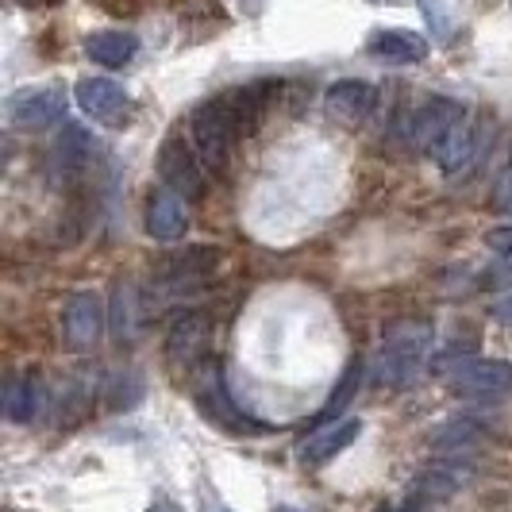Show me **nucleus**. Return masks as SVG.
I'll return each mask as SVG.
<instances>
[{
    "instance_id": "obj_1",
    "label": "nucleus",
    "mask_w": 512,
    "mask_h": 512,
    "mask_svg": "<svg viewBox=\"0 0 512 512\" xmlns=\"http://www.w3.org/2000/svg\"><path fill=\"white\" fill-rule=\"evenodd\" d=\"M432 343H436V328L432 320L424 316H401V320H389V328L382 335V347L374 355V370L370 378L382 385V389H401L409 385L432 355Z\"/></svg>"
},
{
    "instance_id": "obj_2",
    "label": "nucleus",
    "mask_w": 512,
    "mask_h": 512,
    "mask_svg": "<svg viewBox=\"0 0 512 512\" xmlns=\"http://www.w3.org/2000/svg\"><path fill=\"white\" fill-rule=\"evenodd\" d=\"M239 135L243 131L235 124V116H231L224 97H212V101L197 104L193 116H189V143L197 147V154H201V162H205L208 170H224L228 166L231 147H235Z\"/></svg>"
},
{
    "instance_id": "obj_3",
    "label": "nucleus",
    "mask_w": 512,
    "mask_h": 512,
    "mask_svg": "<svg viewBox=\"0 0 512 512\" xmlns=\"http://www.w3.org/2000/svg\"><path fill=\"white\" fill-rule=\"evenodd\" d=\"M74 104L101 128H128L135 116L131 93L112 77H81L74 85Z\"/></svg>"
},
{
    "instance_id": "obj_4",
    "label": "nucleus",
    "mask_w": 512,
    "mask_h": 512,
    "mask_svg": "<svg viewBox=\"0 0 512 512\" xmlns=\"http://www.w3.org/2000/svg\"><path fill=\"white\" fill-rule=\"evenodd\" d=\"M158 178L170 193H178L181 201H201L208 189L205 162H201L197 147L181 135H166V143L158 151Z\"/></svg>"
},
{
    "instance_id": "obj_5",
    "label": "nucleus",
    "mask_w": 512,
    "mask_h": 512,
    "mask_svg": "<svg viewBox=\"0 0 512 512\" xmlns=\"http://www.w3.org/2000/svg\"><path fill=\"white\" fill-rule=\"evenodd\" d=\"M466 112H470V108L459 101H451V97H428V101H420L409 116H405V143H409L412 151L432 154L439 147V139L455 128Z\"/></svg>"
},
{
    "instance_id": "obj_6",
    "label": "nucleus",
    "mask_w": 512,
    "mask_h": 512,
    "mask_svg": "<svg viewBox=\"0 0 512 512\" xmlns=\"http://www.w3.org/2000/svg\"><path fill=\"white\" fill-rule=\"evenodd\" d=\"M4 112H8V124L20 131H43L62 120L66 112V93L54 89V85H31V89H20L4 101Z\"/></svg>"
},
{
    "instance_id": "obj_7",
    "label": "nucleus",
    "mask_w": 512,
    "mask_h": 512,
    "mask_svg": "<svg viewBox=\"0 0 512 512\" xmlns=\"http://www.w3.org/2000/svg\"><path fill=\"white\" fill-rule=\"evenodd\" d=\"M455 393L470 401H497L512 393V362L505 359H470L455 370Z\"/></svg>"
},
{
    "instance_id": "obj_8",
    "label": "nucleus",
    "mask_w": 512,
    "mask_h": 512,
    "mask_svg": "<svg viewBox=\"0 0 512 512\" xmlns=\"http://www.w3.org/2000/svg\"><path fill=\"white\" fill-rule=\"evenodd\" d=\"M224 262V251L220 247H208V243H189L185 251H174V255L158 258L154 262V278L166 285H197L205 282L208 274H216V266Z\"/></svg>"
},
{
    "instance_id": "obj_9",
    "label": "nucleus",
    "mask_w": 512,
    "mask_h": 512,
    "mask_svg": "<svg viewBox=\"0 0 512 512\" xmlns=\"http://www.w3.org/2000/svg\"><path fill=\"white\" fill-rule=\"evenodd\" d=\"M486 147V131H482V120L474 112H466L455 128L439 139V147L432 151L436 166L443 174H462L478 162V154Z\"/></svg>"
},
{
    "instance_id": "obj_10",
    "label": "nucleus",
    "mask_w": 512,
    "mask_h": 512,
    "mask_svg": "<svg viewBox=\"0 0 512 512\" xmlns=\"http://www.w3.org/2000/svg\"><path fill=\"white\" fill-rule=\"evenodd\" d=\"M62 335H66V343L77 347V351H85V347H93L97 339L104 335V297L97 289H81L70 297V305H66V316H62Z\"/></svg>"
},
{
    "instance_id": "obj_11",
    "label": "nucleus",
    "mask_w": 512,
    "mask_h": 512,
    "mask_svg": "<svg viewBox=\"0 0 512 512\" xmlns=\"http://www.w3.org/2000/svg\"><path fill=\"white\" fill-rule=\"evenodd\" d=\"M366 54L378 62H389V66H412V62L428 58V39L416 31H405V27H385L366 39Z\"/></svg>"
},
{
    "instance_id": "obj_12",
    "label": "nucleus",
    "mask_w": 512,
    "mask_h": 512,
    "mask_svg": "<svg viewBox=\"0 0 512 512\" xmlns=\"http://www.w3.org/2000/svg\"><path fill=\"white\" fill-rule=\"evenodd\" d=\"M208 339H212L208 312H181L178 320H174V328H170V335H166V355L174 362L193 366L208 351Z\"/></svg>"
},
{
    "instance_id": "obj_13",
    "label": "nucleus",
    "mask_w": 512,
    "mask_h": 512,
    "mask_svg": "<svg viewBox=\"0 0 512 512\" xmlns=\"http://www.w3.org/2000/svg\"><path fill=\"white\" fill-rule=\"evenodd\" d=\"M374 104H378V89L370 81H359V77L332 81L328 93H324V108L332 112L335 120H347V124H359L362 116H370Z\"/></svg>"
},
{
    "instance_id": "obj_14",
    "label": "nucleus",
    "mask_w": 512,
    "mask_h": 512,
    "mask_svg": "<svg viewBox=\"0 0 512 512\" xmlns=\"http://www.w3.org/2000/svg\"><path fill=\"white\" fill-rule=\"evenodd\" d=\"M362 432V420L355 416H343V420H335V424H324L316 436H308L301 443V451H297V459L301 466H324L328 459H335L339 451H347Z\"/></svg>"
},
{
    "instance_id": "obj_15",
    "label": "nucleus",
    "mask_w": 512,
    "mask_h": 512,
    "mask_svg": "<svg viewBox=\"0 0 512 512\" xmlns=\"http://www.w3.org/2000/svg\"><path fill=\"white\" fill-rule=\"evenodd\" d=\"M147 235L158 243H178L189 235V212L178 193L162 189V193L147 197Z\"/></svg>"
},
{
    "instance_id": "obj_16",
    "label": "nucleus",
    "mask_w": 512,
    "mask_h": 512,
    "mask_svg": "<svg viewBox=\"0 0 512 512\" xmlns=\"http://www.w3.org/2000/svg\"><path fill=\"white\" fill-rule=\"evenodd\" d=\"M197 405H201V412H205L212 424H224V428L239 432V436H243V432H258L255 424H247V416L231 405L228 389H224L216 370H208L205 382L197 385Z\"/></svg>"
},
{
    "instance_id": "obj_17",
    "label": "nucleus",
    "mask_w": 512,
    "mask_h": 512,
    "mask_svg": "<svg viewBox=\"0 0 512 512\" xmlns=\"http://www.w3.org/2000/svg\"><path fill=\"white\" fill-rule=\"evenodd\" d=\"M139 51V39L131 35V31H93L89 39H85V54L104 66V70H120V66H128L131 58Z\"/></svg>"
},
{
    "instance_id": "obj_18",
    "label": "nucleus",
    "mask_w": 512,
    "mask_h": 512,
    "mask_svg": "<svg viewBox=\"0 0 512 512\" xmlns=\"http://www.w3.org/2000/svg\"><path fill=\"white\" fill-rule=\"evenodd\" d=\"M462 486H466V466H462L459 459H443V462H436L432 470L416 474L412 493H416V497H424V501H443V497L459 493Z\"/></svg>"
},
{
    "instance_id": "obj_19",
    "label": "nucleus",
    "mask_w": 512,
    "mask_h": 512,
    "mask_svg": "<svg viewBox=\"0 0 512 512\" xmlns=\"http://www.w3.org/2000/svg\"><path fill=\"white\" fill-rule=\"evenodd\" d=\"M39 409H43L39 378H31V374L12 378L8 389H4V416H8L12 424H31V420L39 416Z\"/></svg>"
},
{
    "instance_id": "obj_20",
    "label": "nucleus",
    "mask_w": 512,
    "mask_h": 512,
    "mask_svg": "<svg viewBox=\"0 0 512 512\" xmlns=\"http://www.w3.org/2000/svg\"><path fill=\"white\" fill-rule=\"evenodd\" d=\"M362 374H366V366H362V359L355 355V359L347 362V370H343V378L335 382V393L328 397V405L312 416V424L316 428H324V424H335V420H343V409L359 397V385H362Z\"/></svg>"
},
{
    "instance_id": "obj_21",
    "label": "nucleus",
    "mask_w": 512,
    "mask_h": 512,
    "mask_svg": "<svg viewBox=\"0 0 512 512\" xmlns=\"http://www.w3.org/2000/svg\"><path fill=\"white\" fill-rule=\"evenodd\" d=\"M432 439H436V447H443L447 455H462V451H474V447L486 439V432H482L474 420H451V424L439 428Z\"/></svg>"
},
{
    "instance_id": "obj_22",
    "label": "nucleus",
    "mask_w": 512,
    "mask_h": 512,
    "mask_svg": "<svg viewBox=\"0 0 512 512\" xmlns=\"http://www.w3.org/2000/svg\"><path fill=\"white\" fill-rule=\"evenodd\" d=\"M420 4H424V16H428L432 31H436L439 39H447V35H451V16H447L443 0H420Z\"/></svg>"
},
{
    "instance_id": "obj_23",
    "label": "nucleus",
    "mask_w": 512,
    "mask_h": 512,
    "mask_svg": "<svg viewBox=\"0 0 512 512\" xmlns=\"http://www.w3.org/2000/svg\"><path fill=\"white\" fill-rule=\"evenodd\" d=\"M493 205L512 212V158H509V166L497 174V181H493Z\"/></svg>"
},
{
    "instance_id": "obj_24",
    "label": "nucleus",
    "mask_w": 512,
    "mask_h": 512,
    "mask_svg": "<svg viewBox=\"0 0 512 512\" xmlns=\"http://www.w3.org/2000/svg\"><path fill=\"white\" fill-rule=\"evenodd\" d=\"M486 247L493 255L501 258H512V224H501V228H493L486 235Z\"/></svg>"
},
{
    "instance_id": "obj_25",
    "label": "nucleus",
    "mask_w": 512,
    "mask_h": 512,
    "mask_svg": "<svg viewBox=\"0 0 512 512\" xmlns=\"http://www.w3.org/2000/svg\"><path fill=\"white\" fill-rule=\"evenodd\" d=\"M493 320H501V324H509V328H512V293H509V297H501V301L493 305Z\"/></svg>"
},
{
    "instance_id": "obj_26",
    "label": "nucleus",
    "mask_w": 512,
    "mask_h": 512,
    "mask_svg": "<svg viewBox=\"0 0 512 512\" xmlns=\"http://www.w3.org/2000/svg\"><path fill=\"white\" fill-rule=\"evenodd\" d=\"M151 512H178V505L174 501H158V505H151Z\"/></svg>"
},
{
    "instance_id": "obj_27",
    "label": "nucleus",
    "mask_w": 512,
    "mask_h": 512,
    "mask_svg": "<svg viewBox=\"0 0 512 512\" xmlns=\"http://www.w3.org/2000/svg\"><path fill=\"white\" fill-rule=\"evenodd\" d=\"M382 512H416V509H409V505H401V509H382Z\"/></svg>"
},
{
    "instance_id": "obj_28",
    "label": "nucleus",
    "mask_w": 512,
    "mask_h": 512,
    "mask_svg": "<svg viewBox=\"0 0 512 512\" xmlns=\"http://www.w3.org/2000/svg\"><path fill=\"white\" fill-rule=\"evenodd\" d=\"M374 4H401V0H374Z\"/></svg>"
},
{
    "instance_id": "obj_29",
    "label": "nucleus",
    "mask_w": 512,
    "mask_h": 512,
    "mask_svg": "<svg viewBox=\"0 0 512 512\" xmlns=\"http://www.w3.org/2000/svg\"><path fill=\"white\" fill-rule=\"evenodd\" d=\"M274 512H301V509H285V505H282V509H274Z\"/></svg>"
},
{
    "instance_id": "obj_30",
    "label": "nucleus",
    "mask_w": 512,
    "mask_h": 512,
    "mask_svg": "<svg viewBox=\"0 0 512 512\" xmlns=\"http://www.w3.org/2000/svg\"><path fill=\"white\" fill-rule=\"evenodd\" d=\"M27 4H39V0H27Z\"/></svg>"
}]
</instances>
